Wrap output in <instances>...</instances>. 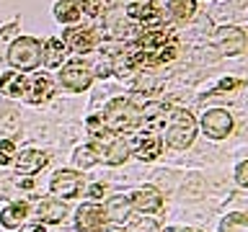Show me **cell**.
I'll return each mask as SVG.
<instances>
[{
    "mask_svg": "<svg viewBox=\"0 0 248 232\" xmlns=\"http://www.w3.org/2000/svg\"><path fill=\"white\" fill-rule=\"evenodd\" d=\"M176 54H178V36L170 29H163V26L145 29L135 44L116 54L111 67L119 77H129L142 67L166 65V62L176 59Z\"/></svg>",
    "mask_w": 248,
    "mask_h": 232,
    "instance_id": "6da1fadb",
    "label": "cell"
},
{
    "mask_svg": "<svg viewBox=\"0 0 248 232\" xmlns=\"http://www.w3.org/2000/svg\"><path fill=\"white\" fill-rule=\"evenodd\" d=\"M98 119H101V124H104L106 131L119 134V131L137 129L140 121H142V111H140L129 98H114L111 103L104 108V114H101Z\"/></svg>",
    "mask_w": 248,
    "mask_h": 232,
    "instance_id": "7a4b0ae2",
    "label": "cell"
},
{
    "mask_svg": "<svg viewBox=\"0 0 248 232\" xmlns=\"http://www.w3.org/2000/svg\"><path fill=\"white\" fill-rule=\"evenodd\" d=\"M197 137V121L186 108H173L166 124V142L173 150H186Z\"/></svg>",
    "mask_w": 248,
    "mask_h": 232,
    "instance_id": "3957f363",
    "label": "cell"
},
{
    "mask_svg": "<svg viewBox=\"0 0 248 232\" xmlns=\"http://www.w3.org/2000/svg\"><path fill=\"white\" fill-rule=\"evenodd\" d=\"M8 62H11L13 70H21V72H29V70L39 67V62H42V44L34 36L13 39L11 49H8Z\"/></svg>",
    "mask_w": 248,
    "mask_h": 232,
    "instance_id": "277c9868",
    "label": "cell"
},
{
    "mask_svg": "<svg viewBox=\"0 0 248 232\" xmlns=\"http://www.w3.org/2000/svg\"><path fill=\"white\" fill-rule=\"evenodd\" d=\"M202 129L209 139H225L232 131V116L222 108H212L202 116Z\"/></svg>",
    "mask_w": 248,
    "mask_h": 232,
    "instance_id": "5b68a950",
    "label": "cell"
},
{
    "mask_svg": "<svg viewBox=\"0 0 248 232\" xmlns=\"http://www.w3.org/2000/svg\"><path fill=\"white\" fill-rule=\"evenodd\" d=\"M106 224H108L106 206H101V204H83L80 209H78L75 227L80 232H96V230H104Z\"/></svg>",
    "mask_w": 248,
    "mask_h": 232,
    "instance_id": "8992f818",
    "label": "cell"
},
{
    "mask_svg": "<svg viewBox=\"0 0 248 232\" xmlns=\"http://www.w3.org/2000/svg\"><path fill=\"white\" fill-rule=\"evenodd\" d=\"M52 193H57L62 199H75L83 188V178L75 173V170H57L49 181Z\"/></svg>",
    "mask_w": 248,
    "mask_h": 232,
    "instance_id": "52a82bcc",
    "label": "cell"
},
{
    "mask_svg": "<svg viewBox=\"0 0 248 232\" xmlns=\"http://www.w3.org/2000/svg\"><path fill=\"white\" fill-rule=\"evenodd\" d=\"M215 44L222 54L232 57V54H240L246 49V34L235 26H222L215 31Z\"/></svg>",
    "mask_w": 248,
    "mask_h": 232,
    "instance_id": "ba28073f",
    "label": "cell"
},
{
    "mask_svg": "<svg viewBox=\"0 0 248 232\" xmlns=\"http://www.w3.org/2000/svg\"><path fill=\"white\" fill-rule=\"evenodd\" d=\"M60 80H62V85H65V88L75 90V93H80V90H85V88L91 85L93 72L83 65V62H67V65L62 67Z\"/></svg>",
    "mask_w": 248,
    "mask_h": 232,
    "instance_id": "9c48e42d",
    "label": "cell"
},
{
    "mask_svg": "<svg viewBox=\"0 0 248 232\" xmlns=\"http://www.w3.org/2000/svg\"><path fill=\"white\" fill-rule=\"evenodd\" d=\"M124 13H127L135 23H142L145 29L163 26V13H160V8L155 3H132V5H127Z\"/></svg>",
    "mask_w": 248,
    "mask_h": 232,
    "instance_id": "30bf717a",
    "label": "cell"
},
{
    "mask_svg": "<svg viewBox=\"0 0 248 232\" xmlns=\"http://www.w3.org/2000/svg\"><path fill=\"white\" fill-rule=\"evenodd\" d=\"M129 201H132V209H137V212H142V214H150V212H158V209H163V196H160L158 188H153V186L137 188V191L129 196Z\"/></svg>",
    "mask_w": 248,
    "mask_h": 232,
    "instance_id": "8fae6325",
    "label": "cell"
},
{
    "mask_svg": "<svg viewBox=\"0 0 248 232\" xmlns=\"http://www.w3.org/2000/svg\"><path fill=\"white\" fill-rule=\"evenodd\" d=\"M52 90H54L52 80L46 75L26 77V93H23V98H26L29 103H44V101H49Z\"/></svg>",
    "mask_w": 248,
    "mask_h": 232,
    "instance_id": "7c38bea8",
    "label": "cell"
},
{
    "mask_svg": "<svg viewBox=\"0 0 248 232\" xmlns=\"http://www.w3.org/2000/svg\"><path fill=\"white\" fill-rule=\"evenodd\" d=\"M62 42H65V46H67V49H73L75 54H85V52L93 49L96 39H93L91 29H67Z\"/></svg>",
    "mask_w": 248,
    "mask_h": 232,
    "instance_id": "4fadbf2b",
    "label": "cell"
},
{
    "mask_svg": "<svg viewBox=\"0 0 248 232\" xmlns=\"http://www.w3.org/2000/svg\"><path fill=\"white\" fill-rule=\"evenodd\" d=\"M127 158H129V145L124 142V139H119L116 134H111L106 147L101 150V160H104L106 165H122Z\"/></svg>",
    "mask_w": 248,
    "mask_h": 232,
    "instance_id": "5bb4252c",
    "label": "cell"
},
{
    "mask_svg": "<svg viewBox=\"0 0 248 232\" xmlns=\"http://www.w3.org/2000/svg\"><path fill=\"white\" fill-rule=\"evenodd\" d=\"M46 155L44 152H39V150H26V152H21L18 158H16V170L23 175H34L39 173L44 165H46Z\"/></svg>",
    "mask_w": 248,
    "mask_h": 232,
    "instance_id": "9a60e30c",
    "label": "cell"
},
{
    "mask_svg": "<svg viewBox=\"0 0 248 232\" xmlns=\"http://www.w3.org/2000/svg\"><path fill=\"white\" fill-rule=\"evenodd\" d=\"M36 214H39V219L46 222V224H57L67 217V206L57 199H44V201H39Z\"/></svg>",
    "mask_w": 248,
    "mask_h": 232,
    "instance_id": "2e32d148",
    "label": "cell"
},
{
    "mask_svg": "<svg viewBox=\"0 0 248 232\" xmlns=\"http://www.w3.org/2000/svg\"><path fill=\"white\" fill-rule=\"evenodd\" d=\"M135 155L140 160H145V162H150V160H155L160 155V150H163V142H160V137H155V134H142V137H137L135 139Z\"/></svg>",
    "mask_w": 248,
    "mask_h": 232,
    "instance_id": "e0dca14e",
    "label": "cell"
},
{
    "mask_svg": "<svg viewBox=\"0 0 248 232\" xmlns=\"http://www.w3.org/2000/svg\"><path fill=\"white\" fill-rule=\"evenodd\" d=\"M0 90H3L5 96L21 98L23 93H26V75H18V70L3 72V75H0Z\"/></svg>",
    "mask_w": 248,
    "mask_h": 232,
    "instance_id": "ac0fdd59",
    "label": "cell"
},
{
    "mask_svg": "<svg viewBox=\"0 0 248 232\" xmlns=\"http://www.w3.org/2000/svg\"><path fill=\"white\" fill-rule=\"evenodd\" d=\"M26 214H29V204H26V201H13L11 206L3 209V214H0V224L8 227V230L21 227V222L26 219Z\"/></svg>",
    "mask_w": 248,
    "mask_h": 232,
    "instance_id": "d6986e66",
    "label": "cell"
},
{
    "mask_svg": "<svg viewBox=\"0 0 248 232\" xmlns=\"http://www.w3.org/2000/svg\"><path fill=\"white\" fill-rule=\"evenodd\" d=\"M65 42H60V39H49V42L44 44V49H42V59H44V65L46 67H60L62 65V59H65Z\"/></svg>",
    "mask_w": 248,
    "mask_h": 232,
    "instance_id": "ffe728a7",
    "label": "cell"
},
{
    "mask_svg": "<svg viewBox=\"0 0 248 232\" xmlns=\"http://www.w3.org/2000/svg\"><path fill=\"white\" fill-rule=\"evenodd\" d=\"M129 209H132L129 196H114V199L106 204V217H108V222H124V219L129 217Z\"/></svg>",
    "mask_w": 248,
    "mask_h": 232,
    "instance_id": "44dd1931",
    "label": "cell"
},
{
    "mask_svg": "<svg viewBox=\"0 0 248 232\" xmlns=\"http://www.w3.org/2000/svg\"><path fill=\"white\" fill-rule=\"evenodd\" d=\"M73 160H75V165L78 168H91V165H96V162L101 160V147L98 145H85V147H78L75 155H73Z\"/></svg>",
    "mask_w": 248,
    "mask_h": 232,
    "instance_id": "7402d4cb",
    "label": "cell"
},
{
    "mask_svg": "<svg viewBox=\"0 0 248 232\" xmlns=\"http://www.w3.org/2000/svg\"><path fill=\"white\" fill-rule=\"evenodd\" d=\"M80 15L83 13H80V8L75 5V0H60V3L54 5V18L60 23H75Z\"/></svg>",
    "mask_w": 248,
    "mask_h": 232,
    "instance_id": "603a6c76",
    "label": "cell"
},
{
    "mask_svg": "<svg viewBox=\"0 0 248 232\" xmlns=\"http://www.w3.org/2000/svg\"><path fill=\"white\" fill-rule=\"evenodd\" d=\"M168 13L176 21H189L197 13V0H170L168 3Z\"/></svg>",
    "mask_w": 248,
    "mask_h": 232,
    "instance_id": "cb8c5ba5",
    "label": "cell"
},
{
    "mask_svg": "<svg viewBox=\"0 0 248 232\" xmlns=\"http://www.w3.org/2000/svg\"><path fill=\"white\" fill-rule=\"evenodd\" d=\"M0 131H3L5 137H16L21 131V116L13 111V108H5L3 114H0Z\"/></svg>",
    "mask_w": 248,
    "mask_h": 232,
    "instance_id": "d4e9b609",
    "label": "cell"
},
{
    "mask_svg": "<svg viewBox=\"0 0 248 232\" xmlns=\"http://www.w3.org/2000/svg\"><path fill=\"white\" fill-rule=\"evenodd\" d=\"M220 232H248V214H228L220 224Z\"/></svg>",
    "mask_w": 248,
    "mask_h": 232,
    "instance_id": "484cf974",
    "label": "cell"
},
{
    "mask_svg": "<svg viewBox=\"0 0 248 232\" xmlns=\"http://www.w3.org/2000/svg\"><path fill=\"white\" fill-rule=\"evenodd\" d=\"M75 5L80 8V13L91 15V18H96L104 11V0H75Z\"/></svg>",
    "mask_w": 248,
    "mask_h": 232,
    "instance_id": "4316f807",
    "label": "cell"
},
{
    "mask_svg": "<svg viewBox=\"0 0 248 232\" xmlns=\"http://www.w3.org/2000/svg\"><path fill=\"white\" fill-rule=\"evenodd\" d=\"M240 83L238 77H225V80H220L215 85V90H209V96H220V93H228V90H235V88H240Z\"/></svg>",
    "mask_w": 248,
    "mask_h": 232,
    "instance_id": "83f0119b",
    "label": "cell"
},
{
    "mask_svg": "<svg viewBox=\"0 0 248 232\" xmlns=\"http://www.w3.org/2000/svg\"><path fill=\"white\" fill-rule=\"evenodd\" d=\"M124 232H160V230H158V224H155V219H137Z\"/></svg>",
    "mask_w": 248,
    "mask_h": 232,
    "instance_id": "f1b7e54d",
    "label": "cell"
},
{
    "mask_svg": "<svg viewBox=\"0 0 248 232\" xmlns=\"http://www.w3.org/2000/svg\"><path fill=\"white\" fill-rule=\"evenodd\" d=\"M13 152H16L13 139H3V142H0V165H8V162L13 160Z\"/></svg>",
    "mask_w": 248,
    "mask_h": 232,
    "instance_id": "f546056e",
    "label": "cell"
},
{
    "mask_svg": "<svg viewBox=\"0 0 248 232\" xmlns=\"http://www.w3.org/2000/svg\"><path fill=\"white\" fill-rule=\"evenodd\" d=\"M235 181H238V186L248 188V160H243V162L235 168Z\"/></svg>",
    "mask_w": 248,
    "mask_h": 232,
    "instance_id": "4dcf8cb0",
    "label": "cell"
},
{
    "mask_svg": "<svg viewBox=\"0 0 248 232\" xmlns=\"http://www.w3.org/2000/svg\"><path fill=\"white\" fill-rule=\"evenodd\" d=\"M21 232H44V224H26V227H21Z\"/></svg>",
    "mask_w": 248,
    "mask_h": 232,
    "instance_id": "1f68e13d",
    "label": "cell"
},
{
    "mask_svg": "<svg viewBox=\"0 0 248 232\" xmlns=\"http://www.w3.org/2000/svg\"><path fill=\"white\" fill-rule=\"evenodd\" d=\"M88 193H91V196H101V193H104V186H101V183L91 186V188H88Z\"/></svg>",
    "mask_w": 248,
    "mask_h": 232,
    "instance_id": "d6a6232c",
    "label": "cell"
},
{
    "mask_svg": "<svg viewBox=\"0 0 248 232\" xmlns=\"http://www.w3.org/2000/svg\"><path fill=\"white\" fill-rule=\"evenodd\" d=\"M178 232H199V230H194V227H186V230H178Z\"/></svg>",
    "mask_w": 248,
    "mask_h": 232,
    "instance_id": "836d02e7",
    "label": "cell"
}]
</instances>
